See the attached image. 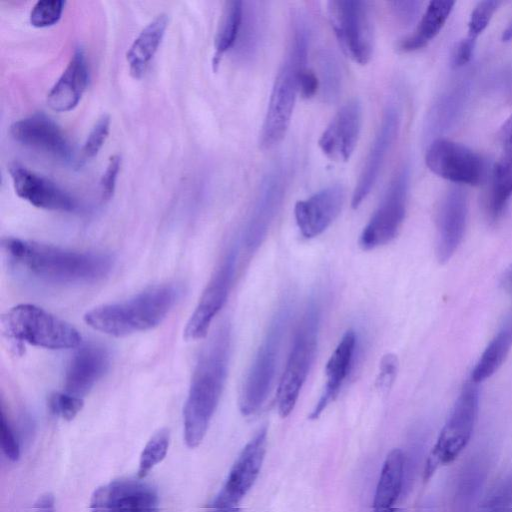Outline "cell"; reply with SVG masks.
<instances>
[{
  "instance_id": "cell-26",
  "label": "cell",
  "mask_w": 512,
  "mask_h": 512,
  "mask_svg": "<svg viewBox=\"0 0 512 512\" xmlns=\"http://www.w3.org/2000/svg\"><path fill=\"white\" fill-rule=\"evenodd\" d=\"M404 454L393 449L386 457L376 486L372 512H395L404 478Z\"/></svg>"
},
{
  "instance_id": "cell-47",
  "label": "cell",
  "mask_w": 512,
  "mask_h": 512,
  "mask_svg": "<svg viewBox=\"0 0 512 512\" xmlns=\"http://www.w3.org/2000/svg\"><path fill=\"white\" fill-rule=\"evenodd\" d=\"M499 137L503 144L512 142V115L504 122L500 128Z\"/></svg>"
},
{
  "instance_id": "cell-13",
  "label": "cell",
  "mask_w": 512,
  "mask_h": 512,
  "mask_svg": "<svg viewBox=\"0 0 512 512\" xmlns=\"http://www.w3.org/2000/svg\"><path fill=\"white\" fill-rule=\"evenodd\" d=\"M286 185L287 174L282 165H275L263 176L244 232L248 250L258 249L265 240L283 202Z\"/></svg>"
},
{
  "instance_id": "cell-16",
  "label": "cell",
  "mask_w": 512,
  "mask_h": 512,
  "mask_svg": "<svg viewBox=\"0 0 512 512\" xmlns=\"http://www.w3.org/2000/svg\"><path fill=\"white\" fill-rule=\"evenodd\" d=\"M9 173L16 194L31 205L53 211L74 212L77 200L51 180L18 162L9 165Z\"/></svg>"
},
{
  "instance_id": "cell-43",
  "label": "cell",
  "mask_w": 512,
  "mask_h": 512,
  "mask_svg": "<svg viewBox=\"0 0 512 512\" xmlns=\"http://www.w3.org/2000/svg\"><path fill=\"white\" fill-rule=\"evenodd\" d=\"M485 512H512V482L502 487L486 504Z\"/></svg>"
},
{
  "instance_id": "cell-24",
  "label": "cell",
  "mask_w": 512,
  "mask_h": 512,
  "mask_svg": "<svg viewBox=\"0 0 512 512\" xmlns=\"http://www.w3.org/2000/svg\"><path fill=\"white\" fill-rule=\"evenodd\" d=\"M89 79L84 51L77 48L67 67L47 94V105L56 112L72 110L81 99Z\"/></svg>"
},
{
  "instance_id": "cell-8",
  "label": "cell",
  "mask_w": 512,
  "mask_h": 512,
  "mask_svg": "<svg viewBox=\"0 0 512 512\" xmlns=\"http://www.w3.org/2000/svg\"><path fill=\"white\" fill-rule=\"evenodd\" d=\"M479 407L478 384L472 380L462 387L424 468L428 480L443 465L453 462L466 447L473 433Z\"/></svg>"
},
{
  "instance_id": "cell-19",
  "label": "cell",
  "mask_w": 512,
  "mask_h": 512,
  "mask_svg": "<svg viewBox=\"0 0 512 512\" xmlns=\"http://www.w3.org/2000/svg\"><path fill=\"white\" fill-rule=\"evenodd\" d=\"M344 203V189L331 185L300 200L294 208L298 229L303 237L311 239L322 234L337 218Z\"/></svg>"
},
{
  "instance_id": "cell-9",
  "label": "cell",
  "mask_w": 512,
  "mask_h": 512,
  "mask_svg": "<svg viewBox=\"0 0 512 512\" xmlns=\"http://www.w3.org/2000/svg\"><path fill=\"white\" fill-rule=\"evenodd\" d=\"M328 15L346 55L359 64L368 63L373 52V26L369 3L358 0L329 1Z\"/></svg>"
},
{
  "instance_id": "cell-3",
  "label": "cell",
  "mask_w": 512,
  "mask_h": 512,
  "mask_svg": "<svg viewBox=\"0 0 512 512\" xmlns=\"http://www.w3.org/2000/svg\"><path fill=\"white\" fill-rule=\"evenodd\" d=\"M309 29L300 14L294 17L288 50L275 78L260 133L262 149L278 145L288 130L296 97L299 75L308 68Z\"/></svg>"
},
{
  "instance_id": "cell-37",
  "label": "cell",
  "mask_w": 512,
  "mask_h": 512,
  "mask_svg": "<svg viewBox=\"0 0 512 512\" xmlns=\"http://www.w3.org/2000/svg\"><path fill=\"white\" fill-rule=\"evenodd\" d=\"M84 402L81 397L71 395L67 392H57L51 395L49 407L56 416L70 421L83 408Z\"/></svg>"
},
{
  "instance_id": "cell-18",
  "label": "cell",
  "mask_w": 512,
  "mask_h": 512,
  "mask_svg": "<svg viewBox=\"0 0 512 512\" xmlns=\"http://www.w3.org/2000/svg\"><path fill=\"white\" fill-rule=\"evenodd\" d=\"M362 126V106L354 99L344 104L321 134L318 145L333 161H347L352 155Z\"/></svg>"
},
{
  "instance_id": "cell-41",
  "label": "cell",
  "mask_w": 512,
  "mask_h": 512,
  "mask_svg": "<svg viewBox=\"0 0 512 512\" xmlns=\"http://www.w3.org/2000/svg\"><path fill=\"white\" fill-rule=\"evenodd\" d=\"M120 165V156L113 155L109 158L108 164L100 182L101 197L104 201H108L113 196Z\"/></svg>"
},
{
  "instance_id": "cell-22",
  "label": "cell",
  "mask_w": 512,
  "mask_h": 512,
  "mask_svg": "<svg viewBox=\"0 0 512 512\" xmlns=\"http://www.w3.org/2000/svg\"><path fill=\"white\" fill-rule=\"evenodd\" d=\"M108 367L106 349L94 344L81 347L67 368L65 392L82 398L103 377Z\"/></svg>"
},
{
  "instance_id": "cell-15",
  "label": "cell",
  "mask_w": 512,
  "mask_h": 512,
  "mask_svg": "<svg viewBox=\"0 0 512 512\" xmlns=\"http://www.w3.org/2000/svg\"><path fill=\"white\" fill-rule=\"evenodd\" d=\"M156 490L142 479H119L98 487L89 512H158Z\"/></svg>"
},
{
  "instance_id": "cell-40",
  "label": "cell",
  "mask_w": 512,
  "mask_h": 512,
  "mask_svg": "<svg viewBox=\"0 0 512 512\" xmlns=\"http://www.w3.org/2000/svg\"><path fill=\"white\" fill-rule=\"evenodd\" d=\"M396 20L402 25L412 24L418 17L422 2L417 0H400L389 2Z\"/></svg>"
},
{
  "instance_id": "cell-5",
  "label": "cell",
  "mask_w": 512,
  "mask_h": 512,
  "mask_svg": "<svg viewBox=\"0 0 512 512\" xmlns=\"http://www.w3.org/2000/svg\"><path fill=\"white\" fill-rule=\"evenodd\" d=\"M290 299L273 315L244 379L239 407L243 415L256 413L266 401L277 372L281 347L291 317Z\"/></svg>"
},
{
  "instance_id": "cell-14",
  "label": "cell",
  "mask_w": 512,
  "mask_h": 512,
  "mask_svg": "<svg viewBox=\"0 0 512 512\" xmlns=\"http://www.w3.org/2000/svg\"><path fill=\"white\" fill-rule=\"evenodd\" d=\"M237 260L231 249L211 277L184 329L186 340H199L208 334L210 325L228 297Z\"/></svg>"
},
{
  "instance_id": "cell-36",
  "label": "cell",
  "mask_w": 512,
  "mask_h": 512,
  "mask_svg": "<svg viewBox=\"0 0 512 512\" xmlns=\"http://www.w3.org/2000/svg\"><path fill=\"white\" fill-rule=\"evenodd\" d=\"M500 2L481 1L473 9L469 22L468 34L466 37L477 40L478 36L487 28Z\"/></svg>"
},
{
  "instance_id": "cell-29",
  "label": "cell",
  "mask_w": 512,
  "mask_h": 512,
  "mask_svg": "<svg viewBox=\"0 0 512 512\" xmlns=\"http://www.w3.org/2000/svg\"><path fill=\"white\" fill-rule=\"evenodd\" d=\"M512 347V312L489 342L471 373V380L480 383L491 377L502 365Z\"/></svg>"
},
{
  "instance_id": "cell-32",
  "label": "cell",
  "mask_w": 512,
  "mask_h": 512,
  "mask_svg": "<svg viewBox=\"0 0 512 512\" xmlns=\"http://www.w3.org/2000/svg\"><path fill=\"white\" fill-rule=\"evenodd\" d=\"M242 19L243 1L225 2L214 42L215 53L212 60L214 70H216L221 57L231 48H234L239 36Z\"/></svg>"
},
{
  "instance_id": "cell-23",
  "label": "cell",
  "mask_w": 512,
  "mask_h": 512,
  "mask_svg": "<svg viewBox=\"0 0 512 512\" xmlns=\"http://www.w3.org/2000/svg\"><path fill=\"white\" fill-rule=\"evenodd\" d=\"M356 346L357 336L354 330L349 329L343 334L327 361L325 387L309 416L310 419H317L327 406L337 398L352 369Z\"/></svg>"
},
{
  "instance_id": "cell-46",
  "label": "cell",
  "mask_w": 512,
  "mask_h": 512,
  "mask_svg": "<svg viewBox=\"0 0 512 512\" xmlns=\"http://www.w3.org/2000/svg\"><path fill=\"white\" fill-rule=\"evenodd\" d=\"M35 512H54V497L47 493L42 495L35 504Z\"/></svg>"
},
{
  "instance_id": "cell-28",
  "label": "cell",
  "mask_w": 512,
  "mask_h": 512,
  "mask_svg": "<svg viewBox=\"0 0 512 512\" xmlns=\"http://www.w3.org/2000/svg\"><path fill=\"white\" fill-rule=\"evenodd\" d=\"M454 5V1L429 2L415 31L400 42L399 49L403 52H412L425 47L443 28Z\"/></svg>"
},
{
  "instance_id": "cell-21",
  "label": "cell",
  "mask_w": 512,
  "mask_h": 512,
  "mask_svg": "<svg viewBox=\"0 0 512 512\" xmlns=\"http://www.w3.org/2000/svg\"><path fill=\"white\" fill-rule=\"evenodd\" d=\"M468 214L467 194L460 186L448 190L442 200L438 224L436 254L441 263L447 262L460 245Z\"/></svg>"
},
{
  "instance_id": "cell-33",
  "label": "cell",
  "mask_w": 512,
  "mask_h": 512,
  "mask_svg": "<svg viewBox=\"0 0 512 512\" xmlns=\"http://www.w3.org/2000/svg\"><path fill=\"white\" fill-rule=\"evenodd\" d=\"M319 89L324 102L335 103L341 94L342 71L336 55L328 49L318 54Z\"/></svg>"
},
{
  "instance_id": "cell-49",
  "label": "cell",
  "mask_w": 512,
  "mask_h": 512,
  "mask_svg": "<svg viewBox=\"0 0 512 512\" xmlns=\"http://www.w3.org/2000/svg\"><path fill=\"white\" fill-rule=\"evenodd\" d=\"M512 40V19L508 23L507 27L503 30L502 41L509 42Z\"/></svg>"
},
{
  "instance_id": "cell-17",
  "label": "cell",
  "mask_w": 512,
  "mask_h": 512,
  "mask_svg": "<svg viewBox=\"0 0 512 512\" xmlns=\"http://www.w3.org/2000/svg\"><path fill=\"white\" fill-rule=\"evenodd\" d=\"M399 127V110L391 104L384 110L380 126L361 170L351 200L352 208H358L373 189L385 159L397 138Z\"/></svg>"
},
{
  "instance_id": "cell-31",
  "label": "cell",
  "mask_w": 512,
  "mask_h": 512,
  "mask_svg": "<svg viewBox=\"0 0 512 512\" xmlns=\"http://www.w3.org/2000/svg\"><path fill=\"white\" fill-rule=\"evenodd\" d=\"M466 95L467 88L464 84L455 85L441 95L429 112L426 125L427 132L430 134L439 133L449 129L462 113Z\"/></svg>"
},
{
  "instance_id": "cell-7",
  "label": "cell",
  "mask_w": 512,
  "mask_h": 512,
  "mask_svg": "<svg viewBox=\"0 0 512 512\" xmlns=\"http://www.w3.org/2000/svg\"><path fill=\"white\" fill-rule=\"evenodd\" d=\"M2 325L9 337L36 347L61 350L81 343L75 327L32 304L12 307L3 315Z\"/></svg>"
},
{
  "instance_id": "cell-42",
  "label": "cell",
  "mask_w": 512,
  "mask_h": 512,
  "mask_svg": "<svg viewBox=\"0 0 512 512\" xmlns=\"http://www.w3.org/2000/svg\"><path fill=\"white\" fill-rule=\"evenodd\" d=\"M398 360L394 354H386L381 360L377 386L381 390L389 389L396 377Z\"/></svg>"
},
{
  "instance_id": "cell-34",
  "label": "cell",
  "mask_w": 512,
  "mask_h": 512,
  "mask_svg": "<svg viewBox=\"0 0 512 512\" xmlns=\"http://www.w3.org/2000/svg\"><path fill=\"white\" fill-rule=\"evenodd\" d=\"M169 443L170 434L167 429H161L151 437L140 455L138 478H145L165 458Z\"/></svg>"
},
{
  "instance_id": "cell-1",
  "label": "cell",
  "mask_w": 512,
  "mask_h": 512,
  "mask_svg": "<svg viewBox=\"0 0 512 512\" xmlns=\"http://www.w3.org/2000/svg\"><path fill=\"white\" fill-rule=\"evenodd\" d=\"M2 249L19 272L53 284L95 283L106 277L113 265L107 254L72 251L19 238L4 239Z\"/></svg>"
},
{
  "instance_id": "cell-30",
  "label": "cell",
  "mask_w": 512,
  "mask_h": 512,
  "mask_svg": "<svg viewBox=\"0 0 512 512\" xmlns=\"http://www.w3.org/2000/svg\"><path fill=\"white\" fill-rule=\"evenodd\" d=\"M512 196V142L504 144V150L496 162L488 202L492 218L499 217Z\"/></svg>"
},
{
  "instance_id": "cell-50",
  "label": "cell",
  "mask_w": 512,
  "mask_h": 512,
  "mask_svg": "<svg viewBox=\"0 0 512 512\" xmlns=\"http://www.w3.org/2000/svg\"><path fill=\"white\" fill-rule=\"evenodd\" d=\"M211 512H239L238 508H228V509H214Z\"/></svg>"
},
{
  "instance_id": "cell-25",
  "label": "cell",
  "mask_w": 512,
  "mask_h": 512,
  "mask_svg": "<svg viewBox=\"0 0 512 512\" xmlns=\"http://www.w3.org/2000/svg\"><path fill=\"white\" fill-rule=\"evenodd\" d=\"M261 1L243 2V19L234 46L238 60L250 63L262 47L266 33V10Z\"/></svg>"
},
{
  "instance_id": "cell-20",
  "label": "cell",
  "mask_w": 512,
  "mask_h": 512,
  "mask_svg": "<svg viewBox=\"0 0 512 512\" xmlns=\"http://www.w3.org/2000/svg\"><path fill=\"white\" fill-rule=\"evenodd\" d=\"M10 134L17 142L63 161L68 162L73 158L72 147L62 130L42 113H35L14 122L10 127Z\"/></svg>"
},
{
  "instance_id": "cell-2",
  "label": "cell",
  "mask_w": 512,
  "mask_h": 512,
  "mask_svg": "<svg viewBox=\"0 0 512 512\" xmlns=\"http://www.w3.org/2000/svg\"><path fill=\"white\" fill-rule=\"evenodd\" d=\"M230 344V328L222 325L196 363L183 410L184 440L189 448L202 442L217 409L228 373Z\"/></svg>"
},
{
  "instance_id": "cell-44",
  "label": "cell",
  "mask_w": 512,
  "mask_h": 512,
  "mask_svg": "<svg viewBox=\"0 0 512 512\" xmlns=\"http://www.w3.org/2000/svg\"><path fill=\"white\" fill-rule=\"evenodd\" d=\"M475 45L476 40L468 37L459 41L453 50L452 66L459 68L467 64L473 56Z\"/></svg>"
},
{
  "instance_id": "cell-12",
  "label": "cell",
  "mask_w": 512,
  "mask_h": 512,
  "mask_svg": "<svg viewBox=\"0 0 512 512\" xmlns=\"http://www.w3.org/2000/svg\"><path fill=\"white\" fill-rule=\"evenodd\" d=\"M267 445V429L261 428L244 446L212 503L214 509L237 508L260 473Z\"/></svg>"
},
{
  "instance_id": "cell-10",
  "label": "cell",
  "mask_w": 512,
  "mask_h": 512,
  "mask_svg": "<svg viewBox=\"0 0 512 512\" xmlns=\"http://www.w3.org/2000/svg\"><path fill=\"white\" fill-rule=\"evenodd\" d=\"M409 182V167L403 166L360 235L359 245L363 250L388 244L397 236L406 215Z\"/></svg>"
},
{
  "instance_id": "cell-38",
  "label": "cell",
  "mask_w": 512,
  "mask_h": 512,
  "mask_svg": "<svg viewBox=\"0 0 512 512\" xmlns=\"http://www.w3.org/2000/svg\"><path fill=\"white\" fill-rule=\"evenodd\" d=\"M110 127V117L103 114L95 122L91 131L89 132L86 141L81 149V156L83 159H90L97 155L102 148L108 134Z\"/></svg>"
},
{
  "instance_id": "cell-27",
  "label": "cell",
  "mask_w": 512,
  "mask_h": 512,
  "mask_svg": "<svg viewBox=\"0 0 512 512\" xmlns=\"http://www.w3.org/2000/svg\"><path fill=\"white\" fill-rule=\"evenodd\" d=\"M168 15L160 13L154 17L135 38L126 53L130 73L140 78L155 55L168 26Z\"/></svg>"
},
{
  "instance_id": "cell-6",
  "label": "cell",
  "mask_w": 512,
  "mask_h": 512,
  "mask_svg": "<svg viewBox=\"0 0 512 512\" xmlns=\"http://www.w3.org/2000/svg\"><path fill=\"white\" fill-rule=\"evenodd\" d=\"M321 306L311 298L294 334L290 353L279 381L276 401L278 413L287 417L294 409L307 379L318 346Z\"/></svg>"
},
{
  "instance_id": "cell-4",
  "label": "cell",
  "mask_w": 512,
  "mask_h": 512,
  "mask_svg": "<svg viewBox=\"0 0 512 512\" xmlns=\"http://www.w3.org/2000/svg\"><path fill=\"white\" fill-rule=\"evenodd\" d=\"M179 295L175 285H157L127 300L95 307L84 315V320L94 330L110 336L131 335L158 326Z\"/></svg>"
},
{
  "instance_id": "cell-48",
  "label": "cell",
  "mask_w": 512,
  "mask_h": 512,
  "mask_svg": "<svg viewBox=\"0 0 512 512\" xmlns=\"http://www.w3.org/2000/svg\"><path fill=\"white\" fill-rule=\"evenodd\" d=\"M501 284L503 288L512 295V264L504 272Z\"/></svg>"
},
{
  "instance_id": "cell-45",
  "label": "cell",
  "mask_w": 512,
  "mask_h": 512,
  "mask_svg": "<svg viewBox=\"0 0 512 512\" xmlns=\"http://www.w3.org/2000/svg\"><path fill=\"white\" fill-rule=\"evenodd\" d=\"M319 89V79L309 68L304 69L299 75V93L303 98L313 97Z\"/></svg>"
},
{
  "instance_id": "cell-35",
  "label": "cell",
  "mask_w": 512,
  "mask_h": 512,
  "mask_svg": "<svg viewBox=\"0 0 512 512\" xmlns=\"http://www.w3.org/2000/svg\"><path fill=\"white\" fill-rule=\"evenodd\" d=\"M63 0H39L31 9L30 23L37 28L52 26L58 22L63 12Z\"/></svg>"
},
{
  "instance_id": "cell-39",
  "label": "cell",
  "mask_w": 512,
  "mask_h": 512,
  "mask_svg": "<svg viewBox=\"0 0 512 512\" xmlns=\"http://www.w3.org/2000/svg\"><path fill=\"white\" fill-rule=\"evenodd\" d=\"M1 447L4 455L12 462L20 457V445L18 438L8 418L1 413Z\"/></svg>"
},
{
  "instance_id": "cell-11",
  "label": "cell",
  "mask_w": 512,
  "mask_h": 512,
  "mask_svg": "<svg viewBox=\"0 0 512 512\" xmlns=\"http://www.w3.org/2000/svg\"><path fill=\"white\" fill-rule=\"evenodd\" d=\"M425 162L434 174L458 185H477L485 173L481 156L460 143L444 138H437L430 144Z\"/></svg>"
}]
</instances>
